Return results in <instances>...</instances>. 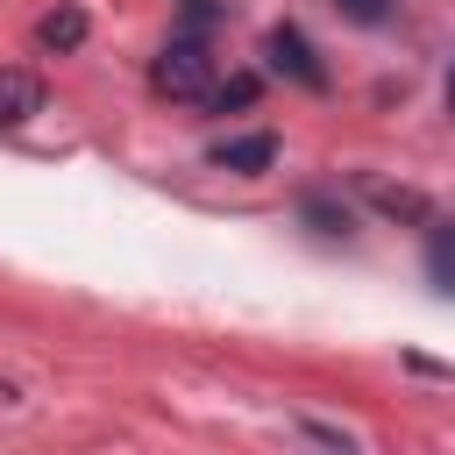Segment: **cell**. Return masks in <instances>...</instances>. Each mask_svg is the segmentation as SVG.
<instances>
[{
  "label": "cell",
  "mask_w": 455,
  "mask_h": 455,
  "mask_svg": "<svg viewBox=\"0 0 455 455\" xmlns=\"http://www.w3.org/2000/svg\"><path fill=\"white\" fill-rule=\"evenodd\" d=\"M149 85H156L164 100H206V92H213V50H206V36H199V28L171 36V43L149 57Z\"/></svg>",
  "instance_id": "obj_1"
},
{
  "label": "cell",
  "mask_w": 455,
  "mask_h": 455,
  "mask_svg": "<svg viewBox=\"0 0 455 455\" xmlns=\"http://www.w3.org/2000/svg\"><path fill=\"white\" fill-rule=\"evenodd\" d=\"M263 64L277 71V78H291V85H306V92H327V64L313 57V43L291 28V21H277L270 36H263Z\"/></svg>",
  "instance_id": "obj_2"
},
{
  "label": "cell",
  "mask_w": 455,
  "mask_h": 455,
  "mask_svg": "<svg viewBox=\"0 0 455 455\" xmlns=\"http://www.w3.org/2000/svg\"><path fill=\"white\" fill-rule=\"evenodd\" d=\"M206 164H213V171H235V178H256V171L277 164V135H270V128H263V135H228V142L206 149Z\"/></svg>",
  "instance_id": "obj_3"
},
{
  "label": "cell",
  "mask_w": 455,
  "mask_h": 455,
  "mask_svg": "<svg viewBox=\"0 0 455 455\" xmlns=\"http://www.w3.org/2000/svg\"><path fill=\"white\" fill-rule=\"evenodd\" d=\"M43 114V78L36 71H0V128H28Z\"/></svg>",
  "instance_id": "obj_4"
},
{
  "label": "cell",
  "mask_w": 455,
  "mask_h": 455,
  "mask_svg": "<svg viewBox=\"0 0 455 455\" xmlns=\"http://www.w3.org/2000/svg\"><path fill=\"white\" fill-rule=\"evenodd\" d=\"M78 43H85V7H71V0H64V7H50V14L36 21V50H50V57H71Z\"/></svg>",
  "instance_id": "obj_5"
},
{
  "label": "cell",
  "mask_w": 455,
  "mask_h": 455,
  "mask_svg": "<svg viewBox=\"0 0 455 455\" xmlns=\"http://www.w3.org/2000/svg\"><path fill=\"white\" fill-rule=\"evenodd\" d=\"M427 277L434 291H455V220H427Z\"/></svg>",
  "instance_id": "obj_6"
},
{
  "label": "cell",
  "mask_w": 455,
  "mask_h": 455,
  "mask_svg": "<svg viewBox=\"0 0 455 455\" xmlns=\"http://www.w3.org/2000/svg\"><path fill=\"white\" fill-rule=\"evenodd\" d=\"M334 14L355 21V28H384V21L398 14V0H334Z\"/></svg>",
  "instance_id": "obj_7"
},
{
  "label": "cell",
  "mask_w": 455,
  "mask_h": 455,
  "mask_svg": "<svg viewBox=\"0 0 455 455\" xmlns=\"http://www.w3.org/2000/svg\"><path fill=\"white\" fill-rule=\"evenodd\" d=\"M306 220H313L320 235H348V228H355L348 206H334V199H320V192H306Z\"/></svg>",
  "instance_id": "obj_8"
},
{
  "label": "cell",
  "mask_w": 455,
  "mask_h": 455,
  "mask_svg": "<svg viewBox=\"0 0 455 455\" xmlns=\"http://www.w3.org/2000/svg\"><path fill=\"white\" fill-rule=\"evenodd\" d=\"M370 199H377L384 213H405V220H427V199H419V192H391V185H370Z\"/></svg>",
  "instance_id": "obj_9"
},
{
  "label": "cell",
  "mask_w": 455,
  "mask_h": 455,
  "mask_svg": "<svg viewBox=\"0 0 455 455\" xmlns=\"http://www.w3.org/2000/svg\"><path fill=\"white\" fill-rule=\"evenodd\" d=\"M249 100H256V78H228V85H213V92H206V107H213V114L249 107Z\"/></svg>",
  "instance_id": "obj_10"
},
{
  "label": "cell",
  "mask_w": 455,
  "mask_h": 455,
  "mask_svg": "<svg viewBox=\"0 0 455 455\" xmlns=\"http://www.w3.org/2000/svg\"><path fill=\"white\" fill-rule=\"evenodd\" d=\"M448 114H455V71H448Z\"/></svg>",
  "instance_id": "obj_11"
}]
</instances>
